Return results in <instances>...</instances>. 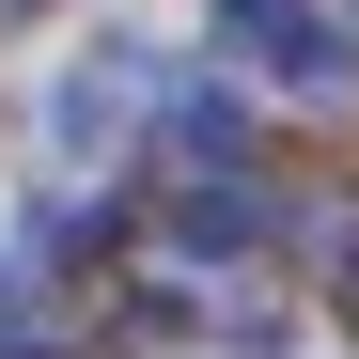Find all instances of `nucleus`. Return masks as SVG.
Wrapping results in <instances>:
<instances>
[{
	"label": "nucleus",
	"mask_w": 359,
	"mask_h": 359,
	"mask_svg": "<svg viewBox=\"0 0 359 359\" xmlns=\"http://www.w3.org/2000/svg\"><path fill=\"white\" fill-rule=\"evenodd\" d=\"M156 156L188 172V188H234V172H250V109H234L219 79H188V94L156 109Z\"/></svg>",
	"instance_id": "3"
},
{
	"label": "nucleus",
	"mask_w": 359,
	"mask_h": 359,
	"mask_svg": "<svg viewBox=\"0 0 359 359\" xmlns=\"http://www.w3.org/2000/svg\"><path fill=\"white\" fill-rule=\"evenodd\" d=\"M219 47H234L250 79L313 94V109H344V94H359V32H344V16H313V0H219Z\"/></svg>",
	"instance_id": "1"
},
{
	"label": "nucleus",
	"mask_w": 359,
	"mask_h": 359,
	"mask_svg": "<svg viewBox=\"0 0 359 359\" xmlns=\"http://www.w3.org/2000/svg\"><path fill=\"white\" fill-rule=\"evenodd\" d=\"M141 109H156V47H141V32H109L94 63L63 79V156H109V141L141 126Z\"/></svg>",
	"instance_id": "2"
},
{
	"label": "nucleus",
	"mask_w": 359,
	"mask_h": 359,
	"mask_svg": "<svg viewBox=\"0 0 359 359\" xmlns=\"http://www.w3.org/2000/svg\"><path fill=\"white\" fill-rule=\"evenodd\" d=\"M266 188H250V172H234V188H188V203H172V234H188V250H266Z\"/></svg>",
	"instance_id": "4"
}]
</instances>
